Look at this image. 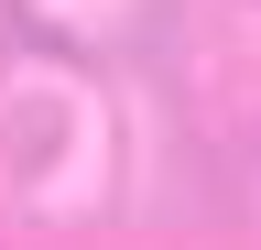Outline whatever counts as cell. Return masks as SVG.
<instances>
[{"mask_svg": "<svg viewBox=\"0 0 261 250\" xmlns=\"http://www.w3.org/2000/svg\"><path fill=\"white\" fill-rule=\"evenodd\" d=\"M33 11V33H65V44H98V33H120V22H142L152 0H22Z\"/></svg>", "mask_w": 261, "mask_h": 250, "instance_id": "cell-1", "label": "cell"}]
</instances>
